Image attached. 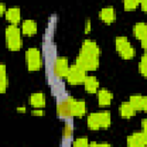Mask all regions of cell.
Returning <instances> with one entry per match:
<instances>
[{
  "mask_svg": "<svg viewBox=\"0 0 147 147\" xmlns=\"http://www.w3.org/2000/svg\"><path fill=\"white\" fill-rule=\"evenodd\" d=\"M6 45L10 51H18L22 47L21 30L15 24H9L5 30Z\"/></svg>",
  "mask_w": 147,
  "mask_h": 147,
  "instance_id": "obj_1",
  "label": "cell"
},
{
  "mask_svg": "<svg viewBox=\"0 0 147 147\" xmlns=\"http://www.w3.org/2000/svg\"><path fill=\"white\" fill-rule=\"evenodd\" d=\"M115 48L117 51V53L119 54V56L122 59L125 60H130L134 56L136 51L133 48V46L131 45V42L129 41V39L124 36H118L115 39Z\"/></svg>",
  "mask_w": 147,
  "mask_h": 147,
  "instance_id": "obj_2",
  "label": "cell"
},
{
  "mask_svg": "<svg viewBox=\"0 0 147 147\" xmlns=\"http://www.w3.org/2000/svg\"><path fill=\"white\" fill-rule=\"evenodd\" d=\"M25 63L30 71H37L41 68V53L37 47H30L25 51Z\"/></svg>",
  "mask_w": 147,
  "mask_h": 147,
  "instance_id": "obj_3",
  "label": "cell"
},
{
  "mask_svg": "<svg viewBox=\"0 0 147 147\" xmlns=\"http://www.w3.org/2000/svg\"><path fill=\"white\" fill-rule=\"evenodd\" d=\"M75 64L78 65L79 68H82L83 70H85L86 72L87 71H94L99 67V57L79 52L77 57H76Z\"/></svg>",
  "mask_w": 147,
  "mask_h": 147,
  "instance_id": "obj_4",
  "label": "cell"
},
{
  "mask_svg": "<svg viewBox=\"0 0 147 147\" xmlns=\"http://www.w3.org/2000/svg\"><path fill=\"white\" fill-rule=\"evenodd\" d=\"M86 71L83 70L82 68H79L76 64L70 65L69 72L67 75V80L69 84L71 85H79V84H84V80L86 78Z\"/></svg>",
  "mask_w": 147,
  "mask_h": 147,
  "instance_id": "obj_5",
  "label": "cell"
},
{
  "mask_svg": "<svg viewBox=\"0 0 147 147\" xmlns=\"http://www.w3.org/2000/svg\"><path fill=\"white\" fill-rule=\"evenodd\" d=\"M53 69H54V75L57 78H64V77H67V75L69 72V69H70L68 57H65V56H57L54 60Z\"/></svg>",
  "mask_w": 147,
  "mask_h": 147,
  "instance_id": "obj_6",
  "label": "cell"
},
{
  "mask_svg": "<svg viewBox=\"0 0 147 147\" xmlns=\"http://www.w3.org/2000/svg\"><path fill=\"white\" fill-rule=\"evenodd\" d=\"M76 99L71 98V96H67L65 99H63L62 101H60L57 103L56 107V113L60 117L67 118V117H71L72 116V105L75 102Z\"/></svg>",
  "mask_w": 147,
  "mask_h": 147,
  "instance_id": "obj_7",
  "label": "cell"
},
{
  "mask_svg": "<svg viewBox=\"0 0 147 147\" xmlns=\"http://www.w3.org/2000/svg\"><path fill=\"white\" fill-rule=\"evenodd\" d=\"M79 52L80 53H84V54L92 55V56H98V57L101 54V49H100L99 45L94 40H92V39H85L82 42V46H80Z\"/></svg>",
  "mask_w": 147,
  "mask_h": 147,
  "instance_id": "obj_8",
  "label": "cell"
},
{
  "mask_svg": "<svg viewBox=\"0 0 147 147\" xmlns=\"http://www.w3.org/2000/svg\"><path fill=\"white\" fill-rule=\"evenodd\" d=\"M126 144H127V147H147L146 138L142 131H137L127 136Z\"/></svg>",
  "mask_w": 147,
  "mask_h": 147,
  "instance_id": "obj_9",
  "label": "cell"
},
{
  "mask_svg": "<svg viewBox=\"0 0 147 147\" xmlns=\"http://www.w3.org/2000/svg\"><path fill=\"white\" fill-rule=\"evenodd\" d=\"M113 98H114L113 92H110L107 88H100L98 91V101H99V105L102 107L109 106L113 101Z\"/></svg>",
  "mask_w": 147,
  "mask_h": 147,
  "instance_id": "obj_10",
  "label": "cell"
},
{
  "mask_svg": "<svg viewBox=\"0 0 147 147\" xmlns=\"http://www.w3.org/2000/svg\"><path fill=\"white\" fill-rule=\"evenodd\" d=\"M99 16L103 22L111 23L116 18V13H115V9H114L113 6H106V7L101 8V10L99 13Z\"/></svg>",
  "mask_w": 147,
  "mask_h": 147,
  "instance_id": "obj_11",
  "label": "cell"
},
{
  "mask_svg": "<svg viewBox=\"0 0 147 147\" xmlns=\"http://www.w3.org/2000/svg\"><path fill=\"white\" fill-rule=\"evenodd\" d=\"M6 20L10 22V24H17L21 21V9L18 7H9L5 13Z\"/></svg>",
  "mask_w": 147,
  "mask_h": 147,
  "instance_id": "obj_12",
  "label": "cell"
},
{
  "mask_svg": "<svg viewBox=\"0 0 147 147\" xmlns=\"http://www.w3.org/2000/svg\"><path fill=\"white\" fill-rule=\"evenodd\" d=\"M21 29H22V32H23L25 36H33V34L37 32V30H38L37 23H36L33 20H31V18L24 20V21L22 22Z\"/></svg>",
  "mask_w": 147,
  "mask_h": 147,
  "instance_id": "obj_13",
  "label": "cell"
},
{
  "mask_svg": "<svg viewBox=\"0 0 147 147\" xmlns=\"http://www.w3.org/2000/svg\"><path fill=\"white\" fill-rule=\"evenodd\" d=\"M84 87L88 93H95L99 90V80L95 76L90 75L86 76L85 80H84Z\"/></svg>",
  "mask_w": 147,
  "mask_h": 147,
  "instance_id": "obj_14",
  "label": "cell"
},
{
  "mask_svg": "<svg viewBox=\"0 0 147 147\" xmlns=\"http://www.w3.org/2000/svg\"><path fill=\"white\" fill-rule=\"evenodd\" d=\"M86 123H87L88 129H91V130H99V129H101V122H100V111H96V113H91V114L87 116Z\"/></svg>",
  "mask_w": 147,
  "mask_h": 147,
  "instance_id": "obj_15",
  "label": "cell"
},
{
  "mask_svg": "<svg viewBox=\"0 0 147 147\" xmlns=\"http://www.w3.org/2000/svg\"><path fill=\"white\" fill-rule=\"evenodd\" d=\"M46 103V99L44 93L41 92H34L30 95V105L34 108H42Z\"/></svg>",
  "mask_w": 147,
  "mask_h": 147,
  "instance_id": "obj_16",
  "label": "cell"
},
{
  "mask_svg": "<svg viewBox=\"0 0 147 147\" xmlns=\"http://www.w3.org/2000/svg\"><path fill=\"white\" fill-rule=\"evenodd\" d=\"M118 110H119V115L123 118H130V117L134 116V114H136V109L130 105L129 101L122 102L119 108H118Z\"/></svg>",
  "mask_w": 147,
  "mask_h": 147,
  "instance_id": "obj_17",
  "label": "cell"
},
{
  "mask_svg": "<svg viewBox=\"0 0 147 147\" xmlns=\"http://www.w3.org/2000/svg\"><path fill=\"white\" fill-rule=\"evenodd\" d=\"M133 34L139 40L145 38L147 36V24L145 22H137L133 25Z\"/></svg>",
  "mask_w": 147,
  "mask_h": 147,
  "instance_id": "obj_18",
  "label": "cell"
},
{
  "mask_svg": "<svg viewBox=\"0 0 147 147\" xmlns=\"http://www.w3.org/2000/svg\"><path fill=\"white\" fill-rule=\"evenodd\" d=\"M86 113V103L84 100H75L72 105V116L82 117Z\"/></svg>",
  "mask_w": 147,
  "mask_h": 147,
  "instance_id": "obj_19",
  "label": "cell"
},
{
  "mask_svg": "<svg viewBox=\"0 0 147 147\" xmlns=\"http://www.w3.org/2000/svg\"><path fill=\"white\" fill-rule=\"evenodd\" d=\"M8 85V78H7V71H6V64H0V92L5 93Z\"/></svg>",
  "mask_w": 147,
  "mask_h": 147,
  "instance_id": "obj_20",
  "label": "cell"
},
{
  "mask_svg": "<svg viewBox=\"0 0 147 147\" xmlns=\"http://www.w3.org/2000/svg\"><path fill=\"white\" fill-rule=\"evenodd\" d=\"M142 99H144V95H141V94H133L130 96L129 102L136 109V111L142 110Z\"/></svg>",
  "mask_w": 147,
  "mask_h": 147,
  "instance_id": "obj_21",
  "label": "cell"
},
{
  "mask_svg": "<svg viewBox=\"0 0 147 147\" xmlns=\"http://www.w3.org/2000/svg\"><path fill=\"white\" fill-rule=\"evenodd\" d=\"M100 122H101V129H107L111 123L110 113L107 110L100 111Z\"/></svg>",
  "mask_w": 147,
  "mask_h": 147,
  "instance_id": "obj_22",
  "label": "cell"
},
{
  "mask_svg": "<svg viewBox=\"0 0 147 147\" xmlns=\"http://www.w3.org/2000/svg\"><path fill=\"white\" fill-rule=\"evenodd\" d=\"M139 71L140 74L147 78V52H145L139 61Z\"/></svg>",
  "mask_w": 147,
  "mask_h": 147,
  "instance_id": "obj_23",
  "label": "cell"
},
{
  "mask_svg": "<svg viewBox=\"0 0 147 147\" xmlns=\"http://www.w3.org/2000/svg\"><path fill=\"white\" fill-rule=\"evenodd\" d=\"M139 5H140L139 0H124V2H123V6H124L125 10H133Z\"/></svg>",
  "mask_w": 147,
  "mask_h": 147,
  "instance_id": "obj_24",
  "label": "cell"
},
{
  "mask_svg": "<svg viewBox=\"0 0 147 147\" xmlns=\"http://www.w3.org/2000/svg\"><path fill=\"white\" fill-rule=\"evenodd\" d=\"M90 144L86 137H79L74 141V147H90Z\"/></svg>",
  "mask_w": 147,
  "mask_h": 147,
  "instance_id": "obj_25",
  "label": "cell"
},
{
  "mask_svg": "<svg viewBox=\"0 0 147 147\" xmlns=\"http://www.w3.org/2000/svg\"><path fill=\"white\" fill-rule=\"evenodd\" d=\"M72 125L71 123H65L64 124V127H63V136L64 138H70L71 134H72Z\"/></svg>",
  "mask_w": 147,
  "mask_h": 147,
  "instance_id": "obj_26",
  "label": "cell"
},
{
  "mask_svg": "<svg viewBox=\"0 0 147 147\" xmlns=\"http://www.w3.org/2000/svg\"><path fill=\"white\" fill-rule=\"evenodd\" d=\"M141 127H142V132L146 138V146H147V117L141 121Z\"/></svg>",
  "mask_w": 147,
  "mask_h": 147,
  "instance_id": "obj_27",
  "label": "cell"
},
{
  "mask_svg": "<svg viewBox=\"0 0 147 147\" xmlns=\"http://www.w3.org/2000/svg\"><path fill=\"white\" fill-rule=\"evenodd\" d=\"M90 147H111L109 144L107 142H96V141H92L90 144Z\"/></svg>",
  "mask_w": 147,
  "mask_h": 147,
  "instance_id": "obj_28",
  "label": "cell"
},
{
  "mask_svg": "<svg viewBox=\"0 0 147 147\" xmlns=\"http://www.w3.org/2000/svg\"><path fill=\"white\" fill-rule=\"evenodd\" d=\"M91 28H92L91 20H90V18H87V20H86V22H85V32H86V33H88V32L91 31Z\"/></svg>",
  "mask_w": 147,
  "mask_h": 147,
  "instance_id": "obj_29",
  "label": "cell"
},
{
  "mask_svg": "<svg viewBox=\"0 0 147 147\" xmlns=\"http://www.w3.org/2000/svg\"><path fill=\"white\" fill-rule=\"evenodd\" d=\"M31 113H32V115H37V116H41V115H44V110L40 109V108H34Z\"/></svg>",
  "mask_w": 147,
  "mask_h": 147,
  "instance_id": "obj_30",
  "label": "cell"
},
{
  "mask_svg": "<svg viewBox=\"0 0 147 147\" xmlns=\"http://www.w3.org/2000/svg\"><path fill=\"white\" fill-rule=\"evenodd\" d=\"M140 42H141V47L145 49V52H147V36L145 38H142L140 40Z\"/></svg>",
  "mask_w": 147,
  "mask_h": 147,
  "instance_id": "obj_31",
  "label": "cell"
},
{
  "mask_svg": "<svg viewBox=\"0 0 147 147\" xmlns=\"http://www.w3.org/2000/svg\"><path fill=\"white\" fill-rule=\"evenodd\" d=\"M139 6L141 7V9H142L144 11H146V13H147V0H141Z\"/></svg>",
  "mask_w": 147,
  "mask_h": 147,
  "instance_id": "obj_32",
  "label": "cell"
},
{
  "mask_svg": "<svg viewBox=\"0 0 147 147\" xmlns=\"http://www.w3.org/2000/svg\"><path fill=\"white\" fill-rule=\"evenodd\" d=\"M142 110L147 113V95H145L142 99Z\"/></svg>",
  "mask_w": 147,
  "mask_h": 147,
  "instance_id": "obj_33",
  "label": "cell"
},
{
  "mask_svg": "<svg viewBox=\"0 0 147 147\" xmlns=\"http://www.w3.org/2000/svg\"><path fill=\"white\" fill-rule=\"evenodd\" d=\"M6 10H7L6 5H5L3 2H1V3H0V13H1V14H3V13H6Z\"/></svg>",
  "mask_w": 147,
  "mask_h": 147,
  "instance_id": "obj_34",
  "label": "cell"
},
{
  "mask_svg": "<svg viewBox=\"0 0 147 147\" xmlns=\"http://www.w3.org/2000/svg\"><path fill=\"white\" fill-rule=\"evenodd\" d=\"M25 110V107L24 106H22V107H17V111H20V113H23Z\"/></svg>",
  "mask_w": 147,
  "mask_h": 147,
  "instance_id": "obj_35",
  "label": "cell"
}]
</instances>
